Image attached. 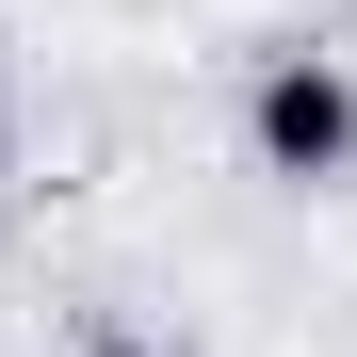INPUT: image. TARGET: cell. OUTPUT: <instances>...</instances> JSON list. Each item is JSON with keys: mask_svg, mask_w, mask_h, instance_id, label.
Returning a JSON list of instances; mask_svg holds the SVG:
<instances>
[{"mask_svg": "<svg viewBox=\"0 0 357 357\" xmlns=\"http://www.w3.org/2000/svg\"><path fill=\"white\" fill-rule=\"evenodd\" d=\"M82 357H178V341H146V325H114V341H82Z\"/></svg>", "mask_w": 357, "mask_h": 357, "instance_id": "7a4b0ae2", "label": "cell"}, {"mask_svg": "<svg viewBox=\"0 0 357 357\" xmlns=\"http://www.w3.org/2000/svg\"><path fill=\"white\" fill-rule=\"evenodd\" d=\"M244 146H260V178H292V195H341L357 178V66L341 49H260L244 66Z\"/></svg>", "mask_w": 357, "mask_h": 357, "instance_id": "6da1fadb", "label": "cell"}]
</instances>
